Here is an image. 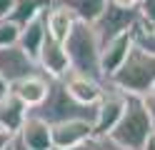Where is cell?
<instances>
[{"label": "cell", "mask_w": 155, "mask_h": 150, "mask_svg": "<svg viewBox=\"0 0 155 150\" xmlns=\"http://www.w3.org/2000/svg\"><path fill=\"white\" fill-rule=\"evenodd\" d=\"M108 85L135 98L150 95L155 90V55H150L140 45H135L125 60V65L108 80Z\"/></svg>", "instance_id": "1"}, {"label": "cell", "mask_w": 155, "mask_h": 150, "mask_svg": "<svg viewBox=\"0 0 155 150\" xmlns=\"http://www.w3.org/2000/svg\"><path fill=\"white\" fill-rule=\"evenodd\" d=\"M65 50H68V60H70V70L80 75H88L95 80H103V68H100V40L95 35V28L88 23H78L75 30L65 40Z\"/></svg>", "instance_id": "2"}, {"label": "cell", "mask_w": 155, "mask_h": 150, "mask_svg": "<svg viewBox=\"0 0 155 150\" xmlns=\"http://www.w3.org/2000/svg\"><path fill=\"white\" fill-rule=\"evenodd\" d=\"M153 130H155V125H153V118L148 113L145 100L128 95L125 113L120 118V123L115 125V130L110 133V138L115 143H120L123 148H128V150H143V145L148 143Z\"/></svg>", "instance_id": "3"}, {"label": "cell", "mask_w": 155, "mask_h": 150, "mask_svg": "<svg viewBox=\"0 0 155 150\" xmlns=\"http://www.w3.org/2000/svg\"><path fill=\"white\" fill-rule=\"evenodd\" d=\"M33 115H38L40 120H45L48 125H58L65 123V120H95V105H80L78 100H73L68 95L65 85L60 80H53L50 95L48 100L33 110Z\"/></svg>", "instance_id": "4"}, {"label": "cell", "mask_w": 155, "mask_h": 150, "mask_svg": "<svg viewBox=\"0 0 155 150\" xmlns=\"http://www.w3.org/2000/svg\"><path fill=\"white\" fill-rule=\"evenodd\" d=\"M125 103H128V95L120 93L118 88L108 85L105 95L100 98V103L95 105V120H93V133L95 135H110L115 125L120 123V118L125 113Z\"/></svg>", "instance_id": "5"}, {"label": "cell", "mask_w": 155, "mask_h": 150, "mask_svg": "<svg viewBox=\"0 0 155 150\" xmlns=\"http://www.w3.org/2000/svg\"><path fill=\"white\" fill-rule=\"evenodd\" d=\"M135 23H138V10H120V8L108 5V10L100 15V20L93 28H95V35H98L100 45H105L120 35L133 33Z\"/></svg>", "instance_id": "6"}, {"label": "cell", "mask_w": 155, "mask_h": 150, "mask_svg": "<svg viewBox=\"0 0 155 150\" xmlns=\"http://www.w3.org/2000/svg\"><path fill=\"white\" fill-rule=\"evenodd\" d=\"M35 63H38V70H40L43 75H48L50 80H63L70 73V60H68L65 43L53 40L50 35H48V40L43 43L40 53L35 55Z\"/></svg>", "instance_id": "7"}, {"label": "cell", "mask_w": 155, "mask_h": 150, "mask_svg": "<svg viewBox=\"0 0 155 150\" xmlns=\"http://www.w3.org/2000/svg\"><path fill=\"white\" fill-rule=\"evenodd\" d=\"M38 73V63L33 55H28L20 45L13 48H0V75H3L10 85L20 83L23 78Z\"/></svg>", "instance_id": "8"}, {"label": "cell", "mask_w": 155, "mask_h": 150, "mask_svg": "<svg viewBox=\"0 0 155 150\" xmlns=\"http://www.w3.org/2000/svg\"><path fill=\"white\" fill-rule=\"evenodd\" d=\"M60 83L65 85L68 95L73 100H78L80 105H98L100 98L105 95V90H108V83L88 78V75H80V73H73V70L60 80Z\"/></svg>", "instance_id": "9"}, {"label": "cell", "mask_w": 155, "mask_h": 150, "mask_svg": "<svg viewBox=\"0 0 155 150\" xmlns=\"http://www.w3.org/2000/svg\"><path fill=\"white\" fill-rule=\"evenodd\" d=\"M133 48H135V35L133 33L120 35V38H115V40H110V43L103 45V50H100V68H103L105 83L125 65V60H128Z\"/></svg>", "instance_id": "10"}, {"label": "cell", "mask_w": 155, "mask_h": 150, "mask_svg": "<svg viewBox=\"0 0 155 150\" xmlns=\"http://www.w3.org/2000/svg\"><path fill=\"white\" fill-rule=\"evenodd\" d=\"M50 88H53V80L48 78V75H43L40 70H38V73H33V75H28V78H23L20 83L10 85V90L28 105V110H30V113H33L35 108H40L45 100H48Z\"/></svg>", "instance_id": "11"}, {"label": "cell", "mask_w": 155, "mask_h": 150, "mask_svg": "<svg viewBox=\"0 0 155 150\" xmlns=\"http://www.w3.org/2000/svg\"><path fill=\"white\" fill-rule=\"evenodd\" d=\"M93 135L90 120H65L53 125V148H83Z\"/></svg>", "instance_id": "12"}, {"label": "cell", "mask_w": 155, "mask_h": 150, "mask_svg": "<svg viewBox=\"0 0 155 150\" xmlns=\"http://www.w3.org/2000/svg\"><path fill=\"white\" fill-rule=\"evenodd\" d=\"M15 140H20L30 150H53V125H48L45 120L30 113L28 120L23 123V128L18 130Z\"/></svg>", "instance_id": "13"}, {"label": "cell", "mask_w": 155, "mask_h": 150, "mask_svg": "<svg viewBox=\"0 0 155 150\" xmlns=\"http://www.w3.org/2000/svg\"><path fill=\"white\" fill-rule=\"evenodd\" d=\"M78 23H80V20H78V15H75L68 5L58 3V0H53L50 8H48V13H45L48 35H50L53 40H60V43H65V40H68V35L75 30Z\"/></svg>", "instance_id": "14"}, {"label": "cell", "mask_w": 155, "mask_h": 150, "mask_svg": "<svg viewBox=\"0 0 155 150\" xmlns=\"http://www.w3.org/2000/svg\"><path fill=\"white\" fill-rule=\"evenodd\" d=\"M28 115H30L28 105L13 93V90L5 98H0V130H5V133H10L15 138L18 130H20L23 123L28 120Z\"/></svg>", "instance_id": "15"}, {"label": "cell", "mask_w": 155, "mask_h": 150, "mask_svg": "<svg viewBox=\"0 0 155 150\" xmlns=\"http://www.w3.org/2000/svg\"><path fill=\"white\" fill-rule=\"evenodd\" d=\"M48 40V25H45V15H40V18H35L33 23H28V25H23V30H20V45L28 55H38L40 53V48H43V43Z\"/></svg>", "instance_id": "16"}, {"label": "cell", "mask_w": 155, "mask_h": 150, "mask_svg": "<svg viewBox=\"0 0 155 150\" xmlns=\"http://www.w3.org/2000/svg\"><path fill=\"white\" fill-rule=\"evenodd\" d=\"M58 3H63L73 10L78 15L80 23H88V25H95L100 20V15L108 10L110 0H58Z\"/></svg>", "instance_id": "17"}, {"label": "cell", "mask_w": 155, "mask_h": 150, "mask_svg": "<svg viewBox=\"0 0 155 150\" xmlns=\"http://www.w3.org/2000/svg\"><path fill=\"white\" fill-rule=\"evenodd\" d=\"M53 0H18L15 8H13V13H10V20L18 25H28V23H33L35 18H40L48 13V8H50Z\"/></svg>", "instance_id": "18"}, {"label": "cell", "mask_w": 155, "mask_h": 150, "mask_svg": "<svg viewBox=\"0 0 155 150\" xmlns=\"http://www.w3.org/2000/svg\"><path fill=\"white\" fill-rule=\"evenodd\" d=\"M150 30H155V0H140L138 23L133 33H150Z\"/></svg>", "instance_id": "19"}, {"label": "cell", "mask_w": 155, "mask_h": 150, "mask_svg": "<svg viewBox=\"0 0 155 150\" xmlns=\"http://www.w3.org/2000/svg\"><path fill=\"white\" fill-rule=\"evenodd\" d=\"M20 25L13 23L10 18H3L0 20V48H13L20 43Z\"/></svg>", "instance_id": "20"}, {"label": "cell", "mask_w": 155, "mask_h": 150, "mask_svg": "<svg viewBox=\"0 0 155 150\" xmlns=\"http://www.w3.org/2000/svg\"><path fill=\"white\" fill-rule=\"evenodd\" d=\"M83 150H128V148H123L120 143H115L110 135H93L88 143L83 145Z\"/></svg>", "instance_id": "21"}, {"label": "cell", "mask_w": 155, "mask_h": 150, "mask_svg": "<svg viewBox=\"0 0 155 150\" xmlns=\"http://www.w3.org/2000/svg\"><path fill=\"white\" fill-rule=\"evenodd\" d=\"M133 35H135V45H140L150 55H155V30H150V33H133Z\"/></svg>", "instance_id": "22"}, {"label": "cell", "mask_w": 155, "mask_h": 150, "mask_svg": "<svg viewBox=\"0 0 155 150\" xmlns=\"http://www.w3.org/2000/svg\"><path fill=\"white\" fill-rule=\"evenodd\" d=\"M113 8H120V10H138L140 8V0H110Z\"/></svg>", "instance_id": "23"}, {"label": "cell", "mask_w": 155, "mask_h": 150, "mask_svg": "<svg viewBox=\"0 0 155 150\" xmlns=\"http://www.w3.org/2000/svg\"><path fill=\"white\" fill-rule=\"evenodd\" d=\"M15 3H18V0H0V20H3V18H10Z\"/></svg>", "instance_id": "24"}, {"label": "cell", "mask_w": 155, "mask_h": 150, "mask_svg": "<svg viewBox=\"0 0 155 150\" xmlns=\"http://www.w3.org/2000/svg\"><path fill=\"white\" fill-rule=\"evenodd\" d=\"M143 100H145V105H148V113H150V118H153V125H155V90H153L150 95H145Z\"/></svg>", "instance_id": "25"}, {"label": "cell", "mask_w": 155, "mask_h": 150, "mask_svg": "<svg viewBox=\"0 0 155 150\" xmlns=\"http://www.w3.org/2000/svg\"><path fill=\"white\" fill-rule=\"evenodd\" d=\"M10 143H13V135H10V133H5V130H0V150L8 148Z\"/></svg>", "instance_id": "26"}, {"label": "cell", "mask_w": 155, "mask_h": 150, "mask_svg": "<svg viewBox=\"0 0 155 150\" xmlns=\"http://www.w3.org/2000/svg\"><path fill=\"white\" fill-rule=\"evenodd\" d=\"M8 93H10V83H8V80L0 75V98H5Z\"/></svg>", "instance_id": "27"}, {"label": "cell", "mask_w": 155, "mask_h": 150, "mask_svg": "<svg viewBox=\"0 0 155 150\" xmlns=\"http://www.w3.org/2000/svg\"><path fill=\"white\" fill-rule=\"evenodd\" d=\"M143 150H155V130L150 133V138H148V143L143 145Z\"/></svg>", "instance_id": "28"}, {"label": "cell", "mask_w": 155, "mask_h": 150, "mask_svg": "<svg viewBox=\"0 0 155 150\" xmlns=\"http://www.w3.org/2000/svg\"><path fill=\"white\" fill-rule=\"evenodd\" d=\"M13 150H30V148H25L20 140H15V138H13Z\"/></svg>", "instance_id": "29"}, {"label": "cell", "mask_w": 155, "mask_h": 150, "mask_svg": "<svg viewBox=\"0 0 155 150\" xmlns=\"http://www.w3.org/2000/svg\"><path fill=\"white\" fill-rule=\"evenodd\" d=\"M53 150H83V148H53Z\"/></svg>", "instance_id": "30"}, {"label": "cell", "mask_w": 155, "mask_h": 150, "mask_svg": "<svg viewBox=\"0 0 155 150\" xmlns=\"http://www.w3.org/2000/svg\"><path fill=\"white\" fill-rule=\"evenodd\" d=\"M3 150H13V143H10V145H8V148H3Z\"/></svg>", "instance_id": "31"}]
</instances>
